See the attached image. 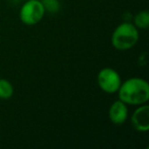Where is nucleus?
<instances>
[{
  "instance_id": "1",
  "label": "nucleus",
  "mask_w": 149,
  "mask_h": 149,
  "mask_svg": "<svg viewBox=\"0 0 149 149\" xmlns=\"http://www.w3.org/2000/svg\"><path fill=\"white\" fill-rule=\"evenodd\" d=\"M116 93L127 105H142L149 100V84L141 78H130L122 82Z\"/></svg>"
},
{
  "instance_id": "2",
  "label": "nucleus",
  "mask_w": 149,
  "mask_h": 149,
  "mask_svg": "<svg viewBox=\"0 0 149 149\" xmlns=\"http://www.w3.org/2000/svg\"><path fill=\"white\" fill-rule=\"evenodd\" d=\"M139 40V31L134 24L125 23L118 25L111 35V44L116 50L126 51L133 48Z\"/></svg>"
},
{
  "instance_id": "3",
  "label": "nucleus",
  "mask_w": 149,
  "mask_h": 149,
  "mask_svg": "<svg viewBox=\"0 0 149 149\" xmlns=\"http://www.w3.org/2000/svg\"><path fill=\"white\" fill-rule=\"evenodd\" d=\"M45 13L40 0H26L19 10V19L25 25L34 26L42 21Z\"/></svg>"
},
{
  "instance_id": "4",
  "label": "nucleus",
  "mask_w": 149,
  "mask_h": 149,
  "mask_svg": "<svg viewBox=\"0 0 149 149\" xmlns=\"http://www.w3.org/2000/svg\"><path fill=\"white\" fill-rule=\"evenodd\" d=\"M97 84L103 92L114 94L118 92L122 84V79L116 70L111 68H103L97 74Z\"/></svg>"
},
{
  "instance_id": "5",
  "label": "nucleus",
  "mask_w": 149,
  "mask_h": 149,
  "mask_svg": "<svg viewBox=\"0 0 149 149\" xmlns=\"http://www.w3.org/2000/svg\"><path fill=\"white\" fill-rule=\"evenodd\" d=\"M131 122L134 129L138 132H147L149 130V105L147 103L138 105L134 110Z\"/></svg>"
},
{
  "instance_id": "6",
  "label": "nucleus",
  "mask_w": 149,
  "mask_h": 149,
  "mask_svg": "<svg viewBox=\"0 0 149 149\" xmlns=\"http://www.w3.org/2000/svg\"><path fill=\"white\" fill-rule=\"evenodd\" d=\"M128 116L129 111L127 104L120 101V99L114 101L108 109V118L110 122L114 125H118V126L123 125L128 120Z\"/></svg>"
},
{
  "instance_id": "7",
  "label": "nucleus",
  "mask_w": 149,
  "mask_h": 149,
  "mask_svg": "<svg viewBox=\"0 0 149 149\" xmlns=\"http://www.w3.org/2000/svg\"><path fill=\"white\" fill-rule=\"evenodd\" d=\"M134 26L138 30H147L149 27V13L142 10L134 17Z\"/></svg>"
},
{
  "instance_id": "8",
  "label": "nucleus",
  "mask_w": 149,
  "mask_h": 149,
  "mask_svg": "<svg viewBox=\"0 0 149 149\" xmlns=\"http://www.w3.org/2000/svg\"><path fill=\"white\" fill-rule=\"evenodd\" d=\"M13 84L5 79H0V99L6 100L13 97Z\"/></svg>"
},
{
  "instance_id": "9",
  "label": "nucleus",
  "mask_w": 149,
  "mask_h": 149,
  "mask_svg": "<svg viewBox=\"0 0 149 149\" xmlns=\"http://www.w3.org/2000/svg\"><path fill=\"white\" fill-rule=\"evenodd\" d=\"M41 2L45 8V11L49 13H56L60 7L58 0H42Z\"/></svg>"
}]
</instances>
